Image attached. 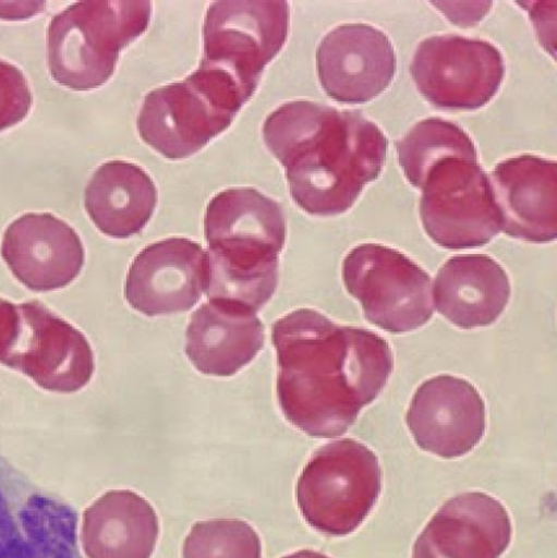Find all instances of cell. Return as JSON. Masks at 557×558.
<instances>
[{
  "label": "cell",
  "mask_w": 557,
  "mask_h": 558,
  "mask_svg": "<svg viewBox=\"0 0 557 558\" xmlns=\"http://www.w3.org/2000/svg\"><path fill=\"white\" fill-rule=\"evenodd\" d=\"M433 283L435 310L461 329L496 323L511 295L508 272L484 255L449 258Z\"/></svg>",
  "instance_id": "20"
},
{
  "label": "cell",
  "mask_w": 557,
  "mask_h": 558,
  "mask_svg": "<svg viewBox=\"0 0 557 558\" xmlns=\"http://www.w3.org/2000/svg\"><path fill=\"white\" fill-rule=\"evenodd\" d=\"M0 255L17 281L35 293L69 287L85 265L78 233L48 213L25 214L12 221Z\"/></svg>",
  "instance_id": "16"
},
{
  "label": "cell",
  "mask_w": 557,
  "mask_h": 558,
  "mask_svg": "<svg viewBox=\"0 0 557 558\" xmlns=\"http://www.w3.org/2000/svg\"><path fill=\"white\" fill-rule=\"evenodd\" d=\"M382 493V468L375 452L353 439L323 446L303 468L296 504L303 519L328 536L353 534Z\"/></svg>",
  "instance_id": "6"
},
{
  "label": "cell",
  "mask_w": 557,
  "mask_h": 558,
  "mask_svg": "<svg viewBox=\"0 0 557 558\" xmlns=\"http://www.w3.org/2000/svg\"><path fill=\"white\" fill-rule=\"evenodd\" d=\"M32 104L34 98L22 70L0 60V132L22 123Z\"/></svg>",
  "instance_id": "25"
},
{
  "label": "cell",
  "mask_w": 557,
  "mask_h": 558,
  "mask_svg": "<svg viewBox=\"0 0 557 558\" xmlns=\"http://www.w3.org/2000/svg\"><path fill=\"white\" fill-rule=\"evenodd\" d=\"M264 344L263 322L235 303L202 304L186 329V356L205 376H235L256 359Z\"/></svg>",
  "instance_id": "19"
},
{
  "label": "cell",
  "mask_w": 557,
  "mask_h": 558,
  "mask_svg": "<svg viewBox=\"0 0 557 558\" xmlns=\"http://www.w3.org/2000/svg\"><path fill=\"white\" fill-rule=\"evenodd\" d=\"M398 160L408 181L421 189L424 177L434 165L447 157L477 158V150L467 133L447 120H423L397 143Z\"/></svg>",
  "instance_id": "23"
},
{
  "label": "cell",
  "mask_w": 557,
  "mask_h": 558,
  "mask_svg": "<svg viewBox=\"0 0 557 558\" xmlns=\"http://www.w3.org/2000/svg\"><path fill=\"white\" fill-rule=\"evenodd\" d=\"M283 558H331V557L323 555V554H320V551H315L312 549H303L300 551H295V554L284 556Z\"/></svg>",
  "instance_id": "26"
},
{
  "label": "cell",
  "mask_w": 557,
  "mask_h": 558,
  "mask_svg": "<svg viewBox=\"0 0 557 558\" xmlns=\"http://www.w3.org/2000/svg\"><path fill=\"white\" fill-rule=\"evenodd\" d=\"M289 24L287 2H215L205 19L201 65L230 75L255 94L265 68L287 44Z\"/></svg>",
  "instance_id": "9"
},
{
  "label": "cell",
  "mask_w": 557,
  "mask_h": 558,
  "mask_svg": "<svg viewBox=\"0 0 557 558\" xmlns=\"http://www.w3.org/2000/svg\"><path fill=\"white\" fill-rule=\"evenodd\" d=\"M341 272L365 319L385 332L408 333L432 320L433 279L400 251L375 243L359 245L346 256Z\"/></svg>",
  "instance_id": "7"
},
{
  "label": "cell",
  "mask_w": 557,
  "mask_h": 558,
  "mask_svg": "<svg viewBox=\"0 0 557 558\" xmlns=\"http://www.w3.org/2000/svg\"><path fill=\"white\" fill-rule=\"evenodd\" d=\"M158 534L154 507L135 492L106 493L84 513L82 544L87 558H150Z\"/></svg>",
  "instance_id": "21"
},
{
  "label": "cell",
  "mask_w": 557,
  "mask_h": 558,
  "mask_svg": "<svg viewBox=\"0 0 557 558\" xmlns=\"http://www.w3.org/2000/svg\"><path fill=\"white\" fill-rule=\"evenodd\" d=\"M0 558H84L78 512L0 456Z\"/></svg>",
  "instance_id": "10"
},
{
  "label": "cell",
  "mask_w": 557,
  "mask_h": 558,
  "mask_svg": "<svg viewBox=\"0 0 557 558\" xmlns=\"http://www.w3.org/2000/svg\"><path fill=\"white\" fill-rule=\"evenodd\" d=\"M183 558H262L263 545L252 525L238 519L198 522L183 543Z\"/></svg>",
  "instance_id": "24"
},
{
  "label": "cell",
  "mask_w": 557,
  "mask_h": 558,
  "mask_svg": "<svg viewBox=\"0 0 557 558\" xmlns=\"http://www.w3.org/2000/svg\"><path fill=\"white\" fill-rule=\"evenodd\" d=\"M508 510L489 494L470 492L448 499L429 520L413 558H499L511 543Z\"/></svg>",
  "instance_id": "17"
},
{
  "label": "cell",
  "mask_w": 557,
  "mask_h": 558,
  "mask_svg": "<svg viewBox=\"0 0 557 558\" xmlns=\"http://www.w3.org/2000/svg\"><path fill=\"white\" fill-rule=\"evenodd\" d=\"M210 281L208 301L262 311L278 284L287 218L280 203L252 187L215 195L205 217Z\"/></svg>",
  "instance_id": "3"
},
{
  "label": "cell",
  "mask_w": 557,
  "mask_h": 558,
  "mask_svg": "<svg viewBox=\"0 0 557 558\" xmlns=\"http://www.w3.org/2000/svg\"><path fill=\"white\" fill-rule=\"evenodd\" d=\"M264 142L287 170L291 198L314 217H338L382 174L389 142L359 111L314 101L282 105L265 120Z\"/></svg>",
  "instance_id": "2"
},
{
  "label": "cell",
  "mask_w": 557,
  "mask_h": 558,
  "mask_svg": "<svg viewBox=\"0 0 557 558\" xmlns=\"http://www.w3.org/2000/svg\"><path fill=\"white\" fill-rule=\"evenodd\" d=\"M2 302H3V300H2V298H0V304H2Z\"/></svg>",
  "instance_id": "27"
},
{
  "label": "cell",
  "mask_w": 557,
  "mask_h": 558,
  "mask_svg": "<svg viewBox=\"0 0 557 558\" xmlns=\"http://www.w3.org/2000/svg\"><path fill=\"white\" fill-rule=\"evenodd\" d=\"M410 72L429 104L473 111L496 97L505 77V62L489 41L443 35L420 43Z\"/></svg>",
  "instance_id": "12"
},
{
  "label": "cell",
  "mask_w": 557,
  "mask_h": 558,
  "mask_svg": "<svg viewBox=\"0 0 557 558\" xmlns=\"http://www.w3.org/2000/svg\"><path fill=\"white\" fill-rule=\"evenodd\" d=\"M208 281L207 252L193 240L170 238L138 253L126 275L124 296L149 318L186 313L206 293Z\"/></svg>",
  "instance_id": "13"
},
{
  "label": "cell",
  "mask_w": 557,
  "mask_h": 558,
  "mask_svg": "<svg viewBox=\"0 0 557 558\" xmlns=\"http://www.w3.org/2000/svg\"><path fill=\"white\" fill-rule=\"evenodd\" d=\"M150 2H78L48 28V66L57 84L90 92L112 77L119 54L148 29Z\"/></svg>",
  "instance_id": "5"
},
{
  "label": "cell",
  "mask_w": 557,
  "mask_h": 558,
  "mask_svg": "<svg viewBox=\"0 0 557 558\" xmlns=\"http://www.w3.org/2000/svg\"><path fill=\"white\" fill-rule=\"evenodd\" d=\"M501 232L529 243L557 236V165L536 156L499 162L487 174Z\"/></svg>",
  "instance_id": "18"
},
{
  "label": "cell",
  "mask_w": 557,
  "mask_h": 558,
  "mask_svg": "<svg viewBox=\"0 0 557 558\" xmlns=\"http://www.w3.org/2000/svg\"><path fill=\"white\" fill-rule=\"evenodd\" d=\"M316 66L323 90L343 105H364L391 85L397 72L395 47L368 24H346L322 40Z\"/></svg>",
  "instance_id": "14"
},
{
  "label": "cell",
  "mask_w": 557,
  "mask_h": 558,
  "mask_svg": "<svg viewBox=\"0 0 557 558\" xmlns=\"http://www.w3.org/2000/svg\"><path fill=\"white\" fill-rule=\"evenodd\" d=\"M277 399L288 422L316 439L350 429L391 376L389 342L370 329L337 325L312 308L271 326Z\"/></svg>",
  "instance_id": "1"
},
{
  "label": "cell",
  "mask_w": 557,
  "mask_h": 558,
  "mask_svg": "<svg viewBox=\"0 0 557 558\" xmlns=\"http://www.w3.org/2000/svg\"><path fill=\"white\" fill-rule=\"evenodd\" d=\"M16 306L15 332L0 364L47 391L71 395L90 384L95 361L86 336L39 301Z\"/></svg>",
  "instance_id": "11"
},
{
  "label": "cell",
  "mask_w": 557,
  "mask_h": 558,
  "mask_svg": "<svg viewBox=\"0 0 557 558\" xmlns=\"http://www.w3.org/2000/svg\"><path fill=\"white\" fill-rule=\"evenodd\" d=\"M156 205L155 182L131 162L100 165L85 190L88 217L112 239H130L141 233L154 217Z\"/></svg>",
  "instance_id": "22"
},
{
  "label": "cell",
  "mask_w": 557,
  "mask_h": 558,
  "mask_svg": "<svg viewBox=\"0 0 557 558\" xmlns=\"http://www.w3.org/2000/svg\"><path fill=\"white\" fill-rule=\"evenodd\" d=\"M407 423L424 452L447 460L463 458L485 435L484 399L467 379L434 377L411 399Z\"/></svg>",
  "instance_id": "15"
},
{
  "label": "cell",
  "mask_w": 557,
  "mask_h": 558,
  "mask_svg": "<svg viewBox=\"0 0 557 558\" xmlns=\"http://www.w3.org/2000/svg\"><path fill=\"white\" fill-rule=\"evenodd\" d=\"M252 97L230 75L199 65L185 81L145 95L138 135L168 160H186L225 132Z\"/></svg>",
  "instance_id": "4"
},
{
  "label": "cell",
  "mask_w": 557,
  "mask_h": 558,
  "mask_svg": "<svg viewBox=\"0 0 557 558\" xmlns=\"http://www.w3.org/2000/svg\"><path fill=\"white\" fill-rule=\"evenodd\" d=\"M420 190L424 231L441 248H480L501 232L489 180L477 158H445L428 170Z\"/></svg>",
  "instance_id": "8"
}]
</instances>
